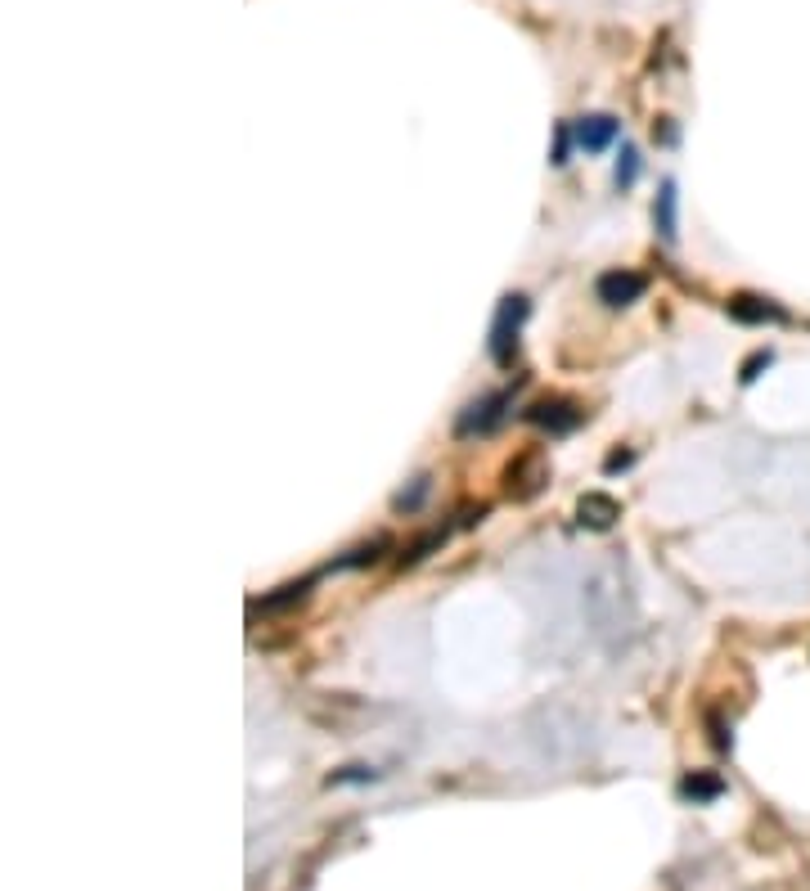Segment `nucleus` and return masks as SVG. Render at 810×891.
Wrapping results in <instances>:
<instances>
[{"label": "nucleus", "mask_w": 810, "mask_h": 891, "mask_svg": "<svg viewBox=\"0 0 810 891\" xmlns=\"http://www.w3.org/2000/svg\"><path fill=\"white\" fill-rule=\"evenodd\" d=\"M572 122H558L554 126V153H549V162H554V167H567V153H572Z\"/></svg>", "instance_id": "nucleus-14"}, {"label": "nucleus", "mask_w": 810, "mask_h": 891, "mask_svg": "<svg viewBox=\"0 0 810 891\" xmlns=\"http://www.w3.org/2000/svg\"><path fill=\"white\" fill-rule=\"evenodd\" d=\"M729 320L738 324H788V311H783L779 302H770V297H752V293H734L725 302Z\"/></svg>", "instance_id": "nucleus-6"}, {"label": "nucleus", "mask_w": 810, "mask_h": 891, "mask_svg": "<svg viewBox=\"0 0 810 891\" xmlns=\"http://www.w3.org/2000/svg\"><path fill=\"white\" fill-rule=\"evenodd\" d=\"M518 387H522V378H513V387H500V392H491V396L468 401L455 419V437H486V432H495L500 419H504V410L513 405V392H518Z\"/></svg>", "instance_id": "nucleus-2"}, {"label": "nucleus", "mask_w": 810, "mask_h": 891, "mask_svg": "<svg viewBox=\"0 0 810 891\" xmlns=\"http://www.w3.org/2000/svg\"><path fill=\"white\" fill-rule=\"evenodd\" d=\"M635 464V455H630V450H612L608 459H603V473H621V468H630Z\"/></svg>", "instance_id": "nucleus-17"}, {"label": "nucleus", "mask_w": 810, "mask_h": 891, "mask_svg": "<svg viewBox=\"0 0 810 891\" xmlns=\"http://www.w3.org/2000/svg\"><path fill=\"white\" fill-rule=\"evenodd\" d=\"M617 518H621V504L603 491H585L581 500H576V522L590 531H608Z\"/></svg>", "instance_id": "nucleus-8"}, {"label": "nucleus", "mask_w": 810, "mask_h": 891, "mask_svg": "<svg viewBox=\"0 0 810 891\" xmlns=\"http://www.w3.org/2000/svg\"><path fill=\"white\" fill-rule=\"evenodd\" d=\"M378 770H369V765H347V770H333L329 774V788H342V783H374Z\"/></svg>", "instance_id": "nucleus-15"}, {"label": "nucleus", "mask_w": 810, "mask_h": 891, "mask_svg": "<svg viewBox=\"0 0 810 891\" xmlns=\"http://www.w3.org/2000/svg\"><path fill=\"white\" fill-rule=\"evenodd\" d=\"M527 315H531V302L522 293L500 297L495 320H491V338H486V351H491L495 365H513V356H518V333H522Z\"/></svg>", "instance_id": "nucleus-1"}, {"label": "nucleus", "mask_w": 810, "mask_h": 891, "mask_svg": "<svg viewBox=\"0 0 810 891\" xmlns=\"http://www.w3.org/2000/svg\"><path fill=\"white\" fill-rule=\"evenodd\" d=\"M770 360H774V351H770V347H765V351H756V356L743 365V374H738V378H743V383H756V374H761V369L770 365Z\"/></svg>", "instance_id": "nucleus-16"}, {"label": "nucleus", "mask_w": 810, "mask_h": 891, "mask_svg": "<svg viewBox=\"0 0 810 891\" xmlns=\"http://www.w3.org/2000/svg\"><path fill=\"white\" fill-rule=\"evenodd\" d=\"M428 491H432V477H428V473H423V477H414V486H410V491H396L392 509H396V513H414L423 500H428Z\"/></svg>", "instance_id": "nucleus-11"}, {"label": "nucleus", "mask_w": 810, "mask_h": 891, "mask_svg": "<svg viewBox=\"0 0 810 891\" xmlns=\"http://www.w3.org/2000/svg\"><path fill=\"white\" fill-rule=\"evenodd\" d=\"M644 293H648V279L639 275V270H626V266L603 270V275L594 279V297H599L603 306H635Z\"/></svg>", "instance_id": "nucleus-5"}, {"label": "nucleus", "mask_w": 810, "mask_h": 891, "mask_svg": "<svg viewBox=\"0 0 810 891\" xmlns=\"http://www.w3.org/2000/svg\"><path fill=\"white\" fill-rule=\"evenodd\" d=\"M522 419L536 423L540 432H549V437H567V432H576L585 423V410L576 401H563V396H549V401H536L522 410Z\"/></svg>", "instance_id": "nucleus-3"}, {"label": "nucleus", "mask_w": 810, "mask_h": 891, "mask_svg": "<svg viewBox=\"0 0 810 891\" xmlns=\"http://www.w3.org/2000/svg\"><path fill=\"white\" fill-rule=\"evenodd\" d=\"M680 194H675V180H662V189H657V203H653V221H657V234H662L666 243H675V234H680Z\"/></svg>", "instance_id": "nucleus-9"}, {"label": "nucleus", "mask_w": 810, "mask_h": 891, "mask_svg": "<svg viewBox=\"0 0 810 891\" xmlns=\"http://www.w3.org/2000/svg\"><path fill=\"white\" fill-rule=\"evenodd\" d=\"M720 792H725V783H720L716 774H689V779L680 783V797L693 801V806H702V801H716Z\"/></svg>", "instance_id": "nucleus-10"}, {"label": "nucleus", "mask_w": 810, "mask_h": 891, "mask_svg": "<svg viewBox=\"0 0 810 891\" xmlns=\"http://www.w3.org/2000/svg\"><path fill=\"white\" fill-rule=\"evenodd\" d=\"M572 135L585 153H603L621 135V122L612 113H585L581 122H572Z\"/></svg>", "instance_id": "nucleus-7"}, {"label": "nucleus", "mask_w": 810, "mask_h": 891, "mask_svg": "<svg viewBox=\"0 0 810 891\" xmlns=\"http://www.w3.org/2000/svg\"><path fill=\"white\" fill-rule=\"evenodd\" d=\"M549 482V464L540 450H527V455H518L509 468H504V491H509V500H531V495H540Z\"/></svg>", "instance_id": "nucleus-4"}, {"label": "nucleus", "mask_w": 810, "mask_h": 891, "mask_svg": "<svg viewBox=\"0 0 810 891\" xmlns=\"http://www.w3.org/2000/svg\"><path fill=\"white\" fill-rule=\"evenodd\" d=\"M446 536H450V531H446V527L428 531V536H423V540H414V545H410V549H405V554H401V563H419V558H428V554H432V549H441V545H446Z\"/></svg>", "instance_id": "nucleus-13"}, {"label": "nucleus", "mask_w": 810, "mask_h": 891, "mask_svg": "<svg viewBox=\"0 0 810 891\" xmlns=\"http://www.w3.org/2000/svg\"><path fill=\"white\" fill-rule=\"evenodd\" d=\"M612 180H617V189H630L639 180V149H635V144H621V158H617Z\"/></svg>", "instance_id": "nucleus-12"}]
</instances>
